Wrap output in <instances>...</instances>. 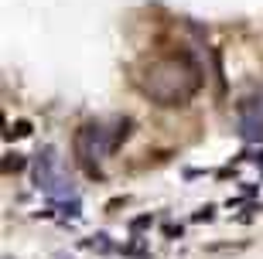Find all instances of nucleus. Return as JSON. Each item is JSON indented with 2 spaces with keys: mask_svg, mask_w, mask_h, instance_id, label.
<instances>
[{
  "mask_svg": "<svg viewBox=\"0 0 263 259\" xmlns=\"http://www.w3.org/2000/svg\"><path fill=\"white\" fill-rule=\"evenodd\" d=\"M24 157L21 154H4V174H17V171H24Z\"/></svg>",
  "mask_w": 263,
  "mask_h": 259,
  "instance_id": "5",
  "label": "nucleus"
},
{
  "mask_svg": "<svg viewBox=\"0 0 263 259\" xmlns=\"http://www.w3.org/2000/svg\"><path fill=\"white\" fill-rule=\"evenodd\" d=\"M72 150H76V161L82 164V171L99 177V157L106 150H113V147H109L106 130L99 123H82L76 130V136H72Z\"/></svg>",
  "mask_w": 263,
  "mask_h": 259,
  "instance_id": "2",
  "label": "nucleus"
},
{
  "mask_svg": "<svg viewBox=\"0 0 263 259\" xmlns=\"http://www.w3.org/2000/svg\"><path fill=\"white\" fill-rule=\"evenodd\" d=\"M137 89L157 106H185L202 89V68L188 51H164L137 68Z\"/></svg>",
  "mask_w": 263,
  "mask_h": 259,
  "instance_id": "1",
  "label": "nucleus"
},
{
  "mask_svg": "<svg viewBox=\"0 0 263 259\" xmlns=\"http://www.w3.org/2000/svg\"><path fill=\"white\" fill-rule=\"evenodd\" d=\"M28 133H31L28 119H21V123H14V130H7V136H28Z\"/></svg>",
  "mask_w": 263,
  "mask_h": 259,
  "instance_id": "6",
  "label": "nucleus"
},
{
  "mask_svg": "<svg viewBox=\"0 0 263 259\" xmlns=\"http://www.w3.org/2000/svg\"><path fill=\"white\" fill-rule=\"evenodd\" d=\"M236 119H239V133L246 140H260L263 136V92L246 96L236 106Z\"/></svg>",
  "mask_w": 263,
  "mask_h": 259,
  "instance_id": "3",
  "label": "nucleus"
},
{
  "mask_svg": "<svg viewBox=\"0 0 263 259\" xmlns=\"http://www.w3.org/2000/svg\"><path fill=\"white\" fill-rule=\"evenodd\" d=\"M130 130H134V119H120V123H117V133L109 136V147L117 150V147H120V144H123V140L130 136Z\"/></svg>",
  "mask_w": 263,
  "mask_h": 259,
  "instance_id": "4",
  "label": "nucleus"
}]
</instances>
